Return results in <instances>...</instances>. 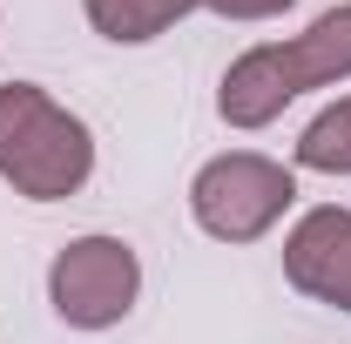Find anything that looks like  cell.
I'll return each mask as SVG.
<instances>
[{"instance_id": "cell-2", "label": "cell", "mask_w": 351, "mask_h": 344, "mask_svg": "<svg viewBox=\"0 0 351 344\" xmlns=\"http://www.w3.org/2000/svg\"><path fill=\"white\" fill-rule=\"evenodd\" d=\"M95 175L88 122L41 82H0V182L27 203H68Z\"/></svg>"}, {"instance_id": "cell-6", "label": "cell", "mask_w": 351, "mask_h": 344, "mask_svg": "<svg viewBox=\"0 0 351 344\" xmlns=\"http://www.w3.org/2000/svg\"><path fill=\"white\" fill-rule=\"evenodd\" d=\"M82 14L108 47H149V41H162L176 21L203 14V0H82Z\"/></svg>"}, {"instance_id": "cell-8", "label": "cell", "mask_w": 351, "mask_h": 344, "mask_svg": "<svg viewBox=\"0 0 351 344\" xmlns=\"http://www.w3.org/2000/svg\"><path fill=\"white\" fill-rule=\"evenodd\" d=\"M298 0H203V14H223V21H277Z\"/></svg>"}, {"instance_id": "cell-5", "label": "cell", "mask_w": 351, "mask_h": 344, "mask_svg": "<svg viewBox=\"0 0 351 344\" xmlns=\"http://www.w3.org/2000/svg\"><path fill=\"white\" fill-rule=\"evenodd\" d=\"M284 284L298 297L351 317V210L345 203H317V210H304L291 223V236H284Z\"/></svg>"}, {"instance_id": "cell-3", "label": "cell", "mask_w": 351, "mask_h": 344, "mask_svg": "<svg viewBox=\"0 0 351 344\" xmlns=\"http://www.w3.org/2000/svg\"><path fill=\"white\" fill-rule=\"evenodd\" d=\"M298 210V169L257 156V149H223L189 175V216L210 243H263L284 216Z\"/></svg>"}, {"instance_id": "cell-1", "label": "cell", "mask_w": 351, "mask_h": 344, "mask_svg": "<svg viewBox=\"0 0 351 344\" xmlns=\"http://www.w3.org/2000/svg\"><path fill=\"white\" fill-rule=\"evenodd\" d=\"M338 82H351V0L324 7L304 34H291V41L243 47L217 82V115L230 129L250 135V129H270L298 95L338 88Z\"/></svg>"}, {"instance_id": "cell-7", "label": "cell", "mask_w": 351, "mask_h": 344, "mask_svg": "<svg viewBox=\"0 0 351 344\" xmlns=\"http://www.w3.org/2000/svg\"><path fill=\"white\" fill-rule=\"evenodd\" d=\"M291 169L351 175V95H338L331 108H317V115H311V129L298 135V149H291Z\"/></svg>"}, {"instance_id": "cell-4", "label": "cell", "mask_w": 351, "mask_h": 344, "mask_svg": "<svg viewBox=\"0 0 351 344\" xmlns=\"http://www.w3.org/2000/svg\"><path fill=\"white\" fill-rule=\"evenodd\" d=\"M142 297V257L129 236L88 230L47 257V310L68 331H115Z\"/></svg>"}]
</instances>
